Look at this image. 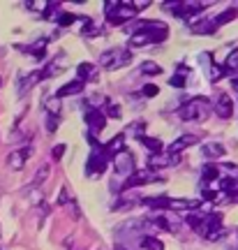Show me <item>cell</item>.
<instances>
[{"label":"cell","mask_w":238,"mask_h":250,"mask_svg":"<svg viewBox=\"0 0 238 250\" xmlns=\"http://www.w3.org/2000/svg\"><path fill=\"white\" fill-rule=\"evenodd\" d=\"M139 248L141 250H164V243L159 241L158 236H153V234H146L139 239Z\"/></svg>","instance_id":"22"},{"label":"cell","mask_w":238,"mask_h":250,"mask_svg":"<svg viewBox=\"0 0 238 250\" xmlns=\"http://www.w3.org/2000/svg\"><path fill=\"white\" fill-rule=\"evenodd\" d=\"M130 61H132V54L127 49L118 46V49H109V51H104L99 56V67H104V70H120Z\"/></svg>","instance_id":"4"},{"label":"cell","mask_w":238,"mask_h":250,"mask_svg":"<svg viewBox=\"0 0 238 250\" xmlns=\"http://www.w3.org/2000/svg\"><path fill=\"white\" fill-rule=\"evenodd\" d=\"M164 9H169L174 17L183 19V21H192L197 14H201L206 9V5L203 2H169L164 5Z\"/></svg>","instance_id":"5"},{"label":"cell","mask_w":238,"mask_h":250,"mask_svg":"<svg viewBox=\"0 0 238 250\" xmlns=\"http://www.w3.org/2000/svg\"><path fill=\"white\" fill-rule=\"evenodd\" d=\"M58 125H60V116H46V132L49 134L56 132Z\"/></svg>","instance_id":"37"},{"label":"cell","mask_w":238,"mask_h":250,"mask_svg":"<svg viewBox=\"0 0 238 250\" xmlns=\"http://www.w3.org/2000/svg\"><path fill=\"white\" fill-rule=\"evenodd\" d=\"M70 204V188L65 186L60 188V195H58V206H67Z\"/></svg>","instance_id":"39"},{"label":"cell","mask_w":238,"mask_h":250,"mask_svg":"<svg viewBox=\"0 0 238 250\" xmlns=\"http://www.w3.org/2000/svg\"><path fill=\"white\" fill-rule=\"evenodd\" d=\"M139 142H141L143 146L148 148L150 155H155V153H164V144L159 142L158 137H148V134H143V137L139 139Z\"/></svg>","instance_id":"23"},{"label":"cell","mask_w":238,"mask_h":250,"mask_svg":"<svg viewBox=\"0 0 238 250\" xmlns=\"http://www.w3.org/2000/svg\"><path fill=\"white\" fill-rule=\"evenodd\" d=\"M139 70H141L143 74H162V67H159L158 62H153V61L141 62V67H139Z\"/></svg>","instance_id":"28"},{"label":"cell","mask_w":238,"mask_h":250,"mask_svg":"<svg viewBox=\"0 0 238 250\" xmlns=\"http://www.w3.org/2000/svg\"><path fill=\"white\" fill-rule=\"evenodd\" d=\"M201 206L199 199H176V197H169V208L171 211H197Z\"/></svg>","instance_id":"17"},{"label":"cell","mask_w":238,"mask_h":250,"mask_svg":"<svg viewBox=\"0 0 238 250\" xmlns=\"http://www.w3.org/2000/svg\"><path fill=\"white\" fill-rule=\"evenodd\" d=\"M120 116H123V114H120V104L109 102V104H106V118H116V121H118Z\"/></svg>","instance_id":"32"},{"label":"cell","mask_w":238,"mask_h":250,"mask_svg":"<svg viewBox=\"0 0 238 250\" xmlns=\"http://www.w3.org/2000/svg\"><path fill=\"white\" fill-rule=\"evenodd\" d=\"M158 93H159V88L155 86V83H146V86L141 88V93H139V95H143V98H155Z\"/></svg>","instance_id":"35"},{"label":"cell","mask_w":238,"mask_h":250,"mask_svg":"<svg viewBox=\"0 0 238 250\" xmlns=\"http://www.w3.org/2000/svg\"><path fill=\"white\" fill-rule=\"evenodd\" d=\"M86 125H88L90 132H102L106 127V114H102L99 109H86Z\"/></svg>","instance_id":"9"},{"label":"cell","mask_w":238,"mask_h":250,"mask_svg":"<svg viewBox=\"0 0 238 250\" xmlns=\"http://www.w3.org/2000/svg\"><path fill=\"white\" fill-rule=\"evenodd\" d=\"M220 190L222 195L227 197L229 202H238V179H229V176H224L220 181Z\"/></svg>","instance_id":"19"},{"label":"cell","mask_w":238,"mask_h":250,"mask_svg":"<svg viewBox=\"0 0 238 250\" xmlns=\"http://www.w3.org/2000/svg\"><path fill=\"white\" fill-rule=\"evenodd\" d=\"M111 162H114V167H116V174H120V176H132L134 171H137L134 169V155L127 148L118 153Z\"/></svg>","instance_id":"7"},{"label":"cell","mask_w":238,"mask_h":250,"mask_svg":"<svg viewBox=\"0 0 238 250\" xmlns=\"http://www.w3.org/2000/svg\"><path fill=\"white\" fill-rule=\"evenodd\" d=\"M114 250H127V248H125L123 243H116V246H114Z\"/></svg>","instance_id":"41"},{"label":"cell","mask_w":238,"mask_h":250,"mask_svg":"<svg viewBox=\"0 0 238 250\" xmlns=\"http://www.w3.org/2000/svg\"><path fill=\"white\" fill-rule=\"evenodd\" d=\"M99 77V70L95 67V62H79L77 65V79L88 83V81H97Z\"/></svg>","instance_id":"13"},{"label":"cell","mask_w":238,"mask_h":250,"mask_svg":"<svg viewBox=\"0 0 238 250\" xmlns=\"http://www.w3.org/2000/svg\"><path fill=\"white\" fill-rule=\"evenodd\" d=\"M201 153H203V158H206V160H222L227 151H224V146L218 144V142H206L201 146Z\"/></svg>","instance_id":"16"},{"label":"cell","mask_w":238,"mask_h":250,"mask_svg":"<svg viewBox=\"0 0 238 250\" xmlns=\"http://www.w3.org/2000/svg\"><path fill=\"white\" fill-rule=\"evenodd\" d=\"M109 158H106V153H104V148L99 146V148H93L90 151V155H88V162H86V174H88L90 179L93 176H102L106 171V167H109Z\"/></svg>","instance_id":"6"},{"label":"cell","mask_w":238,"mask_h":250,"mask_svg":"<svg viewBox=\"0 0 238 250\" xmlns=\"http://www.w3.org/2000/svg\"><path fill=\"white\" fill-rule=\"evenodd\" d=\"M222 176V169L220 165H215V162H208V165H203L201 169V179H203V186H211L215 181Z\"/></svg>","instance_id":"20"},{"label":"cell","mask_w":238,"mask_h":250,"mask_svg":"<svg viewBox=\"0 0 238 250\" xmlns=\"http://www.w3.org/2000/svg\"><path fill=\"white\" fill-rule=\"evenodd\" d=\"M187 83V77L183 74H174V77H169V86H174V88H183Z\"/></svg>","instance_id":"33"},{"label":"cell","mask_w":238,"mask_h":250,"mask_svg":"<svg viewBox=\"0 0 238 250\" xmlns=\"http://www.w3.org/2000/svg\"><path fill=\"white\" fill-rule=\"evenodd\" d=\"M28 155H30V146H23V148H17V151H12L7 155V165L12 169H23V165H26Z\"/></svg>","instance_id":"14"},{"label":"cell","mask_w":238,"mask_h":250,"mask_svg":"<svg viewBox=\"0 0 238 250\" xmlns=\"http://www.w3.org/2000/svg\"><path fill=\"white\" fill-rule=\"evenodd\" d=\"M224 74H227V72H224V67H222V65H211V81H213V83H215V81H220Z\"/></svg>","instance_id":"34"},{"label":"cell","mask_w":238,"mask_h":250,"mask_svg":"<svg viewBox=\"0 0 238 250\" xmlns=\"http://www.w3.org/2000/svg\"><path fill=\"white\" fill-rule=\"evenodd\" d=\"M194 144H199V137H197V134H180L176 142L169 144L167 153L171 155V158H178V153L185 151V148H190V146H194Z\"/></svg>","instance_id":"8"},{"label":"cell","mask_w":238,"mask_h":250,"mask_svg":"<svg viewBox=\"0 0 238 250\" xmlns=\"http://www.w3.org/2000/svg\"><path fill=\"white\" fill-rule=\"evenodd\" d=\"M190 28H192V33H199V35H211V33H215V30H218V28H215V23H213V19L192 21V23H190Z\"/></svg>","instance_id":"21"},{"label":"cell","mask_w":238,"mask_h":250,"mask_svg":"<svg viewBox=\"0 0 238 250\" xmlns=\"http://www.w3.org/2000/svg\"><path fill=\"white\" fill-rule=\"evenodd\" d=\"M141 202L148 206V208H153V211H158V208H169V197H167V195L146 197V199H141Z\"/></svg>","instance_id":"25"},{"label":"cell","mask_w":238,"mask_h":250,"mask_svg":"<svg viewBox=\"0 0 238 250\" xmlns=\"http://www.w3.org/2000/svg\"><path fill=\"white\" fill-rule=\"evenodd\" d=\"M178 158H171L167 151L164 153H155V155H148V160H146V165H148V169H159V167H169L171 162H176Z\"/></svg>","instance_id":"18"},{"label":"cell","mask_w":238,"mask_h":250,"mask_svg":"<svg viewBox=\"0 0 238 250\" xmlns=\"http://www.w3.org/2000/svg\"><path fill=\"white\" fill-rule=\"evenodd\" d=\"M44 111H46V116H60V100L56 98V95L46 98L44 100Z\"/></svg>","instance_id":"27"},{"label":"cell","mask_w":238,"mask_h":250,"mask_svg":"<svg viewBox=\"0 0 238 250\" xmlns=\"http://www.w3.org/2000/svg\"><path fill=\"white\" fill-rule=\"evenodd\" d=\"M81 35L83 37H88V35H99V26H95V23H93V21H86V28H83V30H81Z\"/></svg>","instance_id":"36"},{"label":"cell","mask_w":238,"mask_h":250,"mask_svg":"<svg viewBox=\"0 0 238 250\" xmlns=\"http://www.w3.org/2000/svg\"><path fill=\"white\" fill-rule=\"evenodd\" d=\"M83 81H79V79H72V81H67V83H62L60 88L56 90V98L58 100H62V98H72V95H81L83 93Z\"/></svg>","instance_id":"12"},{"label":"cell","mask_w":238,"mask_h":250,"mask_svg":"<svg viewBox=\"0 0 238 250\" xmlns=\"http://www.w3.org/2000/svg\"><path fill=\"white\" fill-rule=\"evenodd\" d=\"M102 148H104L106 158H109V160H114V158L118 155V153L125 151V134H123V132H120V134H116L114 139H111V142H106L104 146H102Z\"/></svg>","instance_id":"15"},{"label":"cell","mask_w":238,"mask_h":250,"mask_svg":"<svg viewBox=\"0 0 238 250\" xmlns=\"http://www.w3.org/2000/svg\"><path fill=\"white\" fill-rule=\"evenodd\" d=\"M137 12L139 9L132 2H106L104 5V14L109 26H125L127 21H132L137 17Z\"/></svg>","instance_id":"3"},{"label":"cell","mask_w":238,"mask_h":250,"mask_svg":"<svg viewBox=\"0 0 238 250\" xmlns=\"http://www.w3.org/2000/svg\"><path fill=\"white\" fill-rule=\"evenodd\" d=\"M150 181H158L155 176H153V171L150 169H137L132 174V176H127V181H125L123 188H139V186H146V183H150Z\"/></svg>","instance_id":"11"},{"label":"cell","mask_w":238,"mask_h":250,"mask_svg":"<svg viewBox=\"0 0 238 250\" xmlns=\"http://www.w3.org/2000/svg\"><path fill=\"white\" fill-rule=\"evenodd\" d=\"M0 86H2V77H0Z\"/></svg>","instance_id":"42"},{"label":"cell","mask_w":238,"mask_h":250,"mask_svg":"<svg viewBox=\"0 0 238 250\" xmlns=\"http://www.w3.org/2000/svg\"><path fill=\"white\" fill-rule=\"evenodd\" d=\"M236 17H238V9L236 7H229V9H224L222 14H218V17L213 19V23H215V28H222V26H227L229 21H234Z\"/></svg>","instance_id":"24"},{"label":"cell","mask_w":238,"mask_h":250,"mask_svg":"<svg viewBox=\"0 0 238 250\" xmlns=\"http://www.w3.org/2000/svg\"><path fill=\"white\" fill-rule=\"evenodd\" d=\"M127 30H132V37H130L132 49L159 44L169 37V26L162 21H137L134 26H127Z\"/></svg>","instance_id":"1"},{"label":"cell","mask_w":238,"mask_h":250,"mask_svg":"<svg viewBox=\"0 0 238 250\" xmlns=\"http://www.w3.org/2000/svg\"><path fill=\"white\" fill-rule=\"evenodd\" d=\"M53 14H56V19L60 14V5H58V2H49V5L42 9V17L44 19H53Z\"/></svg>","instance_id":"29"},{"label":"cell","mask_w":238,"mask_h":250,"mask_svg":"<svg viewBox=\"0 0 238 250\" xmlns=\"http://www.w3.org/2000/svg\"><path fill=\"white\" fill-rule=\"evenodd\" d=\"M46 179H49V167H42V169L37 171V176H35V183H44Z\"/></svg>","instance_id":"40"},{"label":"cell","mask_w":238,"mask_h":250,"mask_svg":"<svg viewBox=\"0 0 238 250\" xmlns=\"http://www.w3.org/2000/svg\"><path fill=\"white\" fill-rule=\"evenodd\" d=\"M211 109H213L211 100L203 98V95H194V98H190L183 107L178 109V118L187 121V123H201V121L208 118Z\"/></svg>","instance_id":"2"},{"label":"cell","mask_w":238,"mask_h":250,"mask_svg":"<svg viewBox=\"0 0 238 250\" xmlns=\"http://www.w3.org/2000/svg\"><path fill=\"white\" fill-rule=\"evenodd\" d=\"M213 109H215V114L220 118H231L234 116V100L227 93H220L215 98V102H213Z\"/></svg>","instance_id":"10"},{"label":"cell","mask_w":238,"mask_h":250,"mask_svg":"<svg viewBox=\"0 0 238 250\" xmlns=\"http://www.w3.org/2000/svg\"><path fill=\"white\" fill-rule=\"evenodd\" d=\"M201 218L203 215H187L185 225H190V229H194V232L201 234Z\"/></svg>","instance_id":"31"},{"label":"cell","mask_w":238,"mask_h":250,"mask_svg":"<svg viewBox=\"0 0 238 250\" xmlns=\"http://www.w3.org/2000/svg\"><path fill=\"white\" fill-rule=\"evenodd\" d=\"M56 21H58V26H62V28H65V26H72V23L77 21V17H74V14H70V12H60Z\"/></svg>","instance_id":"30"},{"label":"cell","mask_w":238,"mask_h":250,"mask_svg":"<svg viewBox=\"0 0 238 250\" xmlns=\"http://www.w3.org/2000/svg\"><path fill=\"white\" fill-rule=\"evenodd\" d=\"M65 151H67V146H65V144H56V146L51 148L53 160H62V155H65Z\"/></svg>","instance_id":"38"},{"label":"cell","mask_w":238,"mask_h":250,"mask_svg":"<svg viewBox=\"0 0 238 250\" xmlns=\"http://www.w3.org/2000/svg\"><path fill=\"white\" fill-rule=\"evenodd\" d=\"M222 67H224L227 74H236L238 72V49H231L229 56H227L224 62H222Z\"/></svg>","instance_id":"26"}]
</instances>
